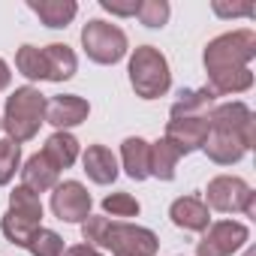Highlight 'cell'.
Masks as SVG:
<instances>
[{"mask_svg":"<svg viewBox=\"0 0 256 256\" xmlns=\"http://www.w3.org/2000/svg\"><path fill=\"white\" fill-rule=\"evenodd\" d=\"M256 54V34L253 30H235L217 36L205 48V66L211 76V94H232L247 90L253 84L250 70L244 66Z\"/></svg>","mask_w":256,"mask_h":256,"instance_id":"obj_1","label":"cell"},{"mask_svg":"<svg viewBox=\"0 0 256 256\" xmlns=\"http://www.w3.org/2000/svg\"><path fill=\"white\" fill-rule=\"evenodd\" d=\"M208 124L214 126V133L205 139L202 148L214 163H235L253 142V114L241 102L220 106Z\"/></svg>","mask_w":256,"mask_h":256,"instance_id":"obj_2","label":"cell"},{"mask_svg":"<svg viewBox=\"0 0 256 256\" xmlns=\"http://www.w3.org/2000/svg\"><path fill=\"white\" fill-rule=\"evenodd\" d=\"M84 241L114 250L118 256H154L157 253V235L142 226L130 223H108L106 217H88L82 226Z\"/></svg>","mask_w":256,"mask_h":256,"instance_id":"obj_3","label":"cell"},{"mask_svg":"<svg viewBox=\"0 0 256 256\" xmlns=\"http://www.w3.org/2000/svg\"><path fill=\"white\" fill-rule=\"evenodd\" d=\"M42 118H46V96L36 88H16V94L6 100V118H4V126L10 130L12 142L34 139Z\"/></svg>","mask_w":256,"mask_h":256,"instance_id":"obj_4","label":"cell"},{"mask_svg":"<svg viewBox=\"0 0 256 256\" xmlns=\"http://www.w3.org/2000/svg\"><path fill=\"white\" fill-rule=\"evenodd\" d=\"M130 82H133L136 94L145 96V100L163 96L169 90V64H166V58L154 46L136 48V54L130 60Z\"/></svg>","mask_w":256,"mask_h":256,"instance_id":"obj_5","label":"cell"},{"mask_svg":"<svg viewBox=\"0 0 256 256\" xmlns=\"http://www.w3.org/2000/svg\"><path fill=\"white\" fill-rule=\"evenodd\" d=\"M82 46H84L90 60H96V64H118L124 58V52H126V36H124L120 28L94 18L82 30Z\"/></svg>","mask_w":256,"mask_h":256,"instance_id":"obj_6","label":"cell"},{"mask_svg":"<svg viewBox=\"0 0 256 256\" xmlns=\"http://www.w3.org/2000/svg\"><path fill=\"white\" fill-rule=\"evenodd\" d=\"M208 202L217 211H247L253 214V193L241 178H214L208 184Z\"/></svg>","mask_w":256,"mask_h":256,"instance_id":"obj_7","label":"cell"},{"mask_svg":"<svg viewBox=\"0 0 256 256\" xmlns=\"http://www.w3.org/2000/svg\"><path fill=\"white\" fill-rule=\"evenodd\" d=\"M52 211L66 223L88 220L90 217V196L78 181H64V184H58V190L52 196Z\"/></svg>","mask_w":256,"mask_h":256,"instance_id":"obj_8","label":"cell"},{"mask_svg":"<svg viewBox=\"0 0 256 256\" xmlns=\"http://www.w3.org/2000/svg\"><path fill=\"white\" fill-rule=\"evenodd\" d=\"M244 241H247V226L232 223V220H223V223H214V226L208 229V235L199 241L196 253H199V256H229V253L238 250Z\"/></svg>","mask_w":256,"mask_h":256,"instance_id":"obj_9","label":"cell"},{"mask_svg":"<svg viewBox=\"0 0 256 256\" xmlns=\"http://www.w3.org/2000/svg\"><path fill=\"white\" fill-rule=\"evenodd\" d=\"M208 130H211L208 118H172L169 120V130H166V139L181 154H190V151H196V148L205 145Z\"/></svg>","mask_w":256,"mask_h":256,"instance_id":"obj_10","label":"cell"},{"mask_svg":"<svg viewBox=\"0 0 256 256\" xmlns=\"http://www.w3.org/2000/svg\"><path fill=\"white\" fill-rule=\"evenodd\" d=\"M88 118V102L82 96H54L46 102V120L54 126H76Z\"/></svg>","mask_w":256,"mask_h":256,"instance_id":"obj_11","label":"cell"},{"mask_svg":"<svg viewBox=\"0 0 256 256\" xmlns=\"http://www.w3.org/2000/svg\"><path fill=\"white\" fill-rule=\"evenodd\" d=\"M42 58H46V78L48 82H66L76 76V54L70 46L52 42L42 48Z\"/></svg>","mask_w":256,"mask_h":256,"instance_id":"obj_12","label":"cell"},{"mask_svg":"<svg viewBox=\"0 0 256 256\" xmlns=\"http://www.w3.org/2000/svg\"><path fill=\"white\" fill-rule=\"evenodd\" d=\"M28 6H30V12H36L42 18L46 28H66L78 12L72 0H28Z\"/></svg>","mask_w":256,"mask_h":256,"instance_id":"obj_13","label":"cell"},{"mask_svg":"<svg viewBox=\"0 0 256 256\" xmlns=\"http://www.w3.org/2000/svg\"><path fill=\"white\" fill-rule=\"evenodd\" d=\"M84 172L90 181L96 184H112L118 178V163H114V154L102 145H90L88 154H84Z\"/></svg>","mask_w":256,"mask_h":256,"instance_id":"obj_14","label":"cell"},{"mask_svg":"<svg viewBox=\"0 0 256 256\" xmlns=\"http://www.w3.org/2000/svg\"><path fill=\"white\" fill-rule=\"evenodd\" d=\"M169 214H172V223L181 226V229H205L208 226V208L199 199H193V196L175 199Z\"/></svg>","mask_w":256,"mask_h":256,"instance_id":"obj_15","label":"cell"},{"mask_svg":"<svg viewBox=\"0 0 256 256\" xmlns=\"http://www.w3.org/2000/svg\"><path fill=\"white\" fill-rule=\"evenodd\" d=\"M124 166H126V175L142 181L151 175V148L145 139H126L124 142Z\"/></svg>","mask_w":256,"mask_h":256,"instance_id":"obj_16","label":"cell"},{"mask_svg":"<svg viewBox=\"0 0 256 256\" xmlns=\"http://www.w3.org/2000/svg\"><path fill=\"white\" fill-rule=\"evenodd\" d=\"M22 178H24L22 187L34 190V193H42V190L54 187V181H58V169H54L42 154H36V157H30L28 166L22 169Z\"/></svg>","mask_w":256,"mask_h":256,"instance_id":"obj_17","label":"cell"},{"mask_svg":"<svg viewBox=\"0 0 256 256\" xmlns=\"http://www.w3.org/2000/svg\"><path fill=\"white\" fill-rule=\"evenodd\" d=\"M42 157H46L54 169H66V166H72V160L78 157V142H76L70 133H54V136L46 142Z\"/></svg>","mask_w":256,"mask_h":256,"instance_id":"obj_18","label":"cell"},{"mask_svg":"<svg viewBox=\"0 0 256 256\" xmlns=\"http://www.w3.org/2000/svg\"><path fill=\"white\" fill-rule=\"evenodd\" d=\"M178 160H181V151H178L169 139L157 142V145L151 148V175H157V178H163V181H172Z\"/></svg>","mask_w":256,"mask_h":256,"instance_id":"obj_19","label":"cell"},{"mask_svg":"<svg viewBox=\"0 0 256 256\" xmlns=\"http://www.w3.org/2000/svg\"><path fill=\"white\" fill-rule=\"evenodd\" d=\"M36 229H40V223L30 220V217H24V214H18V211H10L4 217V235L12 244H18V247H28V241H30V235Z\"/></svg>","mask_w":256,"mask_h":256,"instance_id":"obj_20","label":"cell"},{"mask_svg":"<svg viewBox=\"0 0 256 256\" xmlns=\"http://www.w3.org/2000/svg\"><path fill=\"white\" fill-rule=\"evenodd\" d=\"M214 100V94H211V88H202V90H181V100L172 106V118H199L196 112L202 108V106H208Z\"/></svg>","mask_w":256,"mask_h":256,"instance_id":"obj_21","label":"cell"},{"mask_svg":"<svg viewBox=\"0 0 256 256\" xmlns=\"http://www.w3.org/2000/svg\"><path fill=\"white\" fill-rule=\"evenodd\" d=\"M16 66H18V72L28 76V78H46V58H42V48L22 46L18 54H16Z\"/></svg>","mask_w":256,"mask_h":256,"instance_id":"obj_22","label":"cell"},{"mask_svg":"<svg viewBox=\"0 0 256 256\" xmlns=\"http://www.w3.org/2000/svg\"><path fill=\"white\" fill-rule=\"evenodd\" d=\"M28 250H30L34 256H64V241H60V235H58V232H52V229H42V226H40V229L30 235Z\"/></svg>","mask_w":256,"mask_h":256,"instance_id":"obj_23","label":"cell"},{"mask_svg":"<svg viewBox=\"0 0 256 256\" xmlns=\"http://www.w3.org/2000/svg\"><path fill=\"white\" fill-rule=\"evenodd\" d=\"M10 211H18V214H24V217H30V220H42V205H40V196L34 193V190H28V187H18L12 196H10Z\"/></svg>","mask_w":256,"mask_h":256,"instance_id":"obj_24","label":"cell"},{"mask_svg":"<svg viewBox=\"0 0 256 256\" xmlns=\"http://www.w3.org/2000/svg\"><path fill=\"white\" fill-rule=\"evenodd\" d=\"M22 160V148L12 139H0V184H10Z\"/></svg>","mask_w":256,"mask_h":256,"instance_id":"obj_25","label":"cell"},{"mask_svg":"<svg viewBox=\"0 0 256 256\" xmlns=\"http://www.w3.org/2000/svg\"><path fill=\"white\" fill-rule=\"evenodd\" d=\"M136 16L148 28H163L169 22V4H166V0H145V4H139Z\"/></svg>","mask_w":256,"mask_h":256,"instance_id":"obj_26","label":"cell"},{"mask_svg":"<svg viewBox=\"0 0 256 256\" xmlns=\"http://www.w3.org/2000/svg\"><path fill=\"white\" fill-rule=\"evenodd\" d=\"M102 208L112 214V217H136L139 214V202L133 196H126V193H112L102 199Z\"/></svg>","mask_w":256,"mask_h":256,"instance_id":"obj_27","label":"cell"},{"mask_svg":"<svg viewBox=\"0 0 256 256\" xmlns=\"http://www.w3.org/2000/svg\"><path fill=\"white\" fill-rule=\"evenodd\" d=\"M217 16H253V4H238V6H226V4H214Z\"/></svg>","mask_w":256,"mask_h":256,"instance_id":"obj_28","label":"cell"},{"mask_svg":"<svg viewBox=\"0 0 256 256\" xmlns=\"http://www.w3.org/2000/svg\"><path fill=\"white\" fill-rule=\"evenodd\" d=\"M66 256H100L90 244H76V247H70L66 250Z\"/></svg>","mask_w":256,"mask_h":256,"instance_id":"obj_29","label":"cell"},{"mask_svg":"<svg viewBox=\"0 0 256 256\" xmlns=\"http://www.w3.org/2000/svg\"><path fill=\"white\" fill-rule=\"evenodd\" d=\"M10 84V66L4 64V60H0V90H4Z\"/></svg>","mask_w":256,"mask_h":256,"instance_id":"obj_30","label":"cell"}]
</instances>
